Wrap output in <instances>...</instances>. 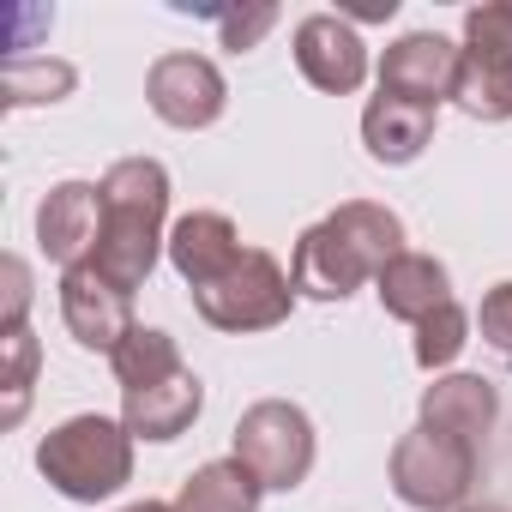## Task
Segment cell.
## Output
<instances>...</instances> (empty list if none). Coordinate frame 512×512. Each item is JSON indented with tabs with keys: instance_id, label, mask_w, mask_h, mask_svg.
Returning <instances> with one entry per match:
<instances>
[{
	"instance_id": "obj_27",
	"label": "cell",
	"mask_w": 512,
	"mask_h": 512,
	"mask_svg": "<svg viewBox=\"0 0 512 512\" xmlns=\"http://www.w3.org/2000/svg\"><path fill=\"white\" fill-rule=\"evenodd\" d=\"M121 512H175V506H163V500H133V506H121Z\"/></svg>"
},
{
	"instance_id": "obj_28",
	"label": "cell",
	"mask_w": 512,
	"mask_h": 512,
	"mask_svg": "<svg viewBox=\"0 0 512 512\" xmlns=\"http://www.w3.org/2000/svg\"><path fill=\"white\" fill-rule=\"evenodd\" d=\"M464 512H506V506H488V500H482V506H464Z\"/></svg>"
},
{
	"instance_id": "obj_20",
	"label": "cell",
	"mask_w": 512,
	"mask_h": 512,
	"mask_svg": "<svg viewBox=\"0 0 512 512\" xmlns=\"http://www.w3.org/2000/svg\"><path fill=\"white\" fill-rule=\"evenodd\" d=\"M109 368H115L121 392H145V386H163V380L187 374L181 368V344L169 332H157V326H133V338L109 356Z\"/></svg>"
},
{
	"instance_id": "obj_21",
	"label": "cell",
	"mask_w": 512,
	"mask_h": 512,
	"mask_svg": "<svg viewBox=\"0 0 512 512\" xmlns=\"http://www.w3.org/2000/svg\"><path fill=\"white\" fill-rule=\"evenodd\" d=\"M464 344H470V314H464L458 302H446V308H434V314L416 326V368H422V374H440L446 362H458Z\"/></svg>"
},
{
	"instance_id": "obj_1",
	"label": "cell",
	"mask_w": 512,
	"mask_h": 512,
	"mask_svg": "<svg viewBox=\"0 0 512 512\" xmlns=\"http://www.w3.org/2000/svg\"><path fill=\"white\" fill-rule=\"evenodd\" d=\"M404 247V223L398 211L374 205V199H350L338 205L326 223L302 229L296 241V260H290V278H296V296H314V302H344L356 296L362 284H374Z\"/></svg>"
},
{
	"instance_id": "obj_13",
	"label": "cell",
	"mask_w": 512,
	"mask_h": 512,
	"mask_svg": "<svg viewBox=\"0 0 512 512\" xmlns=\"http://www.w3.org/2000/svg\"><path fill=\"white\" fill-rule=\"evenodd\" d=\"M434 121H440L434 103H410V97L380 91V97H368V109H362V145H368L374 163H392V169H398V163H416V157L428 151Z\"/></svg>"
},
{
	"instance_id": "obj_15",
	"label": "cell",
	"mask_w": 512,
	"mask_h": 512,
	"mask_svg": "<svg viewBox=\"0 0 512 512\" xmlns=\"http://www.w3.org/2000/svg\"><path fill=\"white\" fill-rule=\"evenodd\" d=\"M205 410V386L199 374H175L163 386H145V392H121V422L133 440H181Z\"/></svg>"
},
{
	"instance_id": "obj_11",
	"label": "cell",
	"mask_w": 512,
	"mask_h": 512,
	"mask_svg": "<svg viewBox=\"0 0 512 512\" xmlns=\"http://www.w3.org/2000/svg\"><path fill=\"white\" fill-rule=\"evenodd\" d=\"M296 67L314 91L350 97L368 79V43L356 37V25L344 13H314L296 25Z\"/></svg>"
},
{
	"instance_id": "obj_7",
	"label": "cell",
	"mask_w": 512,
	"mask_h": 512,
	"mask_svg": "<svg viewBox=\"0 0 512 512\" xmlns=\"http://www.w3.org/2000/svg\"><path fill=\"white\" fill-rule=\"evenodd\" d=\"M145 103H151L157 121L181 127V133H199L223 115L229 85L205 55H157L151 73H145Z\"/></svg>"
},
{
	"instance_id": "obj_16",
	"label": "cell",
	"mask_w": 512,
	"mask_h": 512,
	"mask_svg": "<svg viewBox=\"0 0 512 512\" xmlns=\"http://www.w3.org/2000/svg\"><path fill=\"white\" fill-rule=\"evenodd\" d=\"M374 296H380V308L392 320L422 326L434 308L452 302V278H446V266L434 260V253H398V260L374 278Z\"/></svg>"
},
{
	"instance_id": "obj_12",
	"label": "cell",
	"mask_w": 512,
	"mask_h": 512,
	"mask_svg": "<svg viewBox=\"0 0 512 512\" xmlns=\"http://www.w3.org/2000/svg\"><path fill=\"white\" fill-rule=\"evenodd\" d=\"M241 235H235V223L223 217V211H187V217H175V229H169V266L181 272V284H193V290H211L235 260H241Z\"/></svg>"
},
{
	"instance_id": "obj_19",
	"label": "cell",
	"mask_w": 512,
	"mask_h": 512,
	"mask_svg": "<svg viewBox=\"0 0 512 512\" xmlns=\"http://www.w3.org/2000/svg\"><path fill=\"white\" fill-rule=\"evenodd\" d=\"M73 85H79L73 61H55V55H7V67H0V103L7 109L61 103L73 97Z\"/></svg>"
},
{
	"instance_id": "obj_10",
	"label": "cell",
	"mask_w": 512,
	"mask_h": 512,
	"mask_svg": "<svg viewBox=\"0 0 512 512\" xmlns=\"http://www.w3.org/2000/svg\"><path fill=\"white\" fill-rule=\"evenodd\" d=\"M97 241H103V187L91 181L49 187V199L37 205V247L61 272H79L97 260Z\"/></svg>"
},
{
	"instance_id": "obj_18",
	"label": "cell",
	"mask_w": 512,
	"mask_h": 512,
	"mask_svg": "<svg viewBox=\"0 0 512 512\" xmlns=\"http://www.w3.org/2000/svg\"><path fill=\"white\" fill-rule=\"evenodd\" d=\"M452 103H458L470 121H512V55L464 49V67H458V91H452Z\"/></svg>"
},
{
	"instance_id": "obj_25",
	"label": "cell",
	"mask_w": 512,
	"mask_h": 512,
	"mask_svg": "<svg viewBox=\"0 0 512 512\" xmlns=\"http://www.w3.org/2000/svg\"><path fill=\"white\" fill-rule=\"evenodd\" d=\"M476 326H482V344H488V350L512 368V284H494V290L482 296Z\"/></svg>"
},
{
	"instance_id": "obj_24",
	"label": "cell",
	"mask_w": 512,
	"mask_h": 512,
	"mask_svg": "<svg viewBox=\"0 0 512 512\" xmlns=\"http://www.w3.org/2000/svg\"><path fill=\"white\" fill-rule=\"evenodd\" d=\"M211 19H217L223 49H235V55H241V49H253V43H260V37L278 25V7H266V0H260V7H241V13L229 7V13H211Z\"/></svg>"
},
{
	"instance_id": "obj_23",
	"label": "cell",
	"mask_w": 512,
	"mask_h": 512,
	"mask_svg": "<svg viewBox=\"0 0 512 512\" xmlns=\"http://www.w3.org/2000/svg\"><path fill=\"white\" fill-rule=\"evenodd\" d=\"M464 49L512 55V0H482V7L464 13Z\"/></svg>"
},
{
	"instance_id": "obj_5",
	"label": "cell",
	"mask_w": 512,
	"mask_h": 512,
	"mask_svg": "<svg viewBox=\"0 0 512 512\" xmlns=\"http://www.w3.org/2000/svg\"><path fill=\"white\" fill-rule=\"evenodd\" d=\"M193 308L217 332H272L296 308V278L272 260L266 247H247L211 290H193Z\"/></svg>"
},
{
	"instance_id": "obj_14",
	"label": "cell",
	"mask_w": 512,
	"mask_h": 512,
	"mask_svg": "<svg viewBox=\"0 0 512 512\" xmlns=\"http://www.w3.org/2000/svg\"><path fill=\"white\" fill-rule=\"evenodd\" d=\"M494 416H500V392L482 380V374H440L428 392H422V422L440 428V434H458L464 446L482 452V440L494 434Z\"/></svg>"
},
{
	"instance_id": "obj_4",
	"label": "cell",
	"mask_w": 512,
	"mask_h": 512,
	"mask_svg": "<svg viewBox=\"0 0 512 512\" xmlns=\"http://www.w3.org/2000/svg\"><path fill=\"white\" fill-rule=\"evenodd\" d=\"M482 452L464 446L458 434H440L428 422H416L398 446H392V488L404 506L416 512H464L470 506V482H476Z\"/></svg>"
},
{
	"instance_id": "obj_8",
	"label": "cell",
	"mask_w": 512,
	"mask_h": 512,
	"mask_svg": "<svg viewBox=\"0 0 512 512\" xmlns=\"http://www.w3.org/2000/svg\"><path fill=\"white\" fill-rule=\"evenodd\" d=\"M458 67H464V49L440 31H410L398 43H386L380 55V91L392 97H410V103H452L458 91Z\"/></svg>"
},
{
	"instance_id": "obj_17",
	"label": "cell",
	"mask_w": 512,
	"mask_h": 512,
	"mask_svg": "<svg viewBox=\"0 0 512 512\" xmlns=\"http://www.w3.org/2000/svg\"><path fill=\"white\" fill-rule=\"evenodd\" d=\"M260 476H253L235 452L229 458H211V464H199L187 482H181V494H175V512H260Z\"/></svg>"
},
{
	"instance_id": "obj_3",
	"label": "cell",
	"mask_w": 512,
	"mask_h": 512,
	"mask_svg": "<svg viewBox=\"0 0 512 512\" xmlns=\"http://www.w3.org/2000/svg\"><path fill=\"white\" fill-rule=\"evenodd\" d=\"M37 470L49 476L55 494H67L79 506H97V500H109L133 482V434L115 416H67L61 428L43 434Z\"/></svg>"
},
{
	"instance_id": "obj_9",
	"label": "cell",
	"mask_w": 512,
	"mask_h": 512,
	"mask_svg": "<svg viewBox=\"0 0 512 512\" xmlns=\"http://www.w3.org/2000/svg\"><path fill=\"white\" fill-rule=\"evenodd\" d=\"M61 320L79 350L115 356L133 338V296L115 290L97 266H79V272H61Z\"/></svg>"
},
{
	"instance_id": "obj_26",
	"label": "cell",
	"mask_w": 512,
	"mask_h": 512,
	"mask_svg": "<svg viewBox=\"0 0 512 512\" xmlns=\"http://www.w3.org/2000/svg\"><path fill=\"white\" fill-rule=\"evenodd\" d=\"M0 278H7V320H0V332H19V326H25V314H31V266L7 253Z\"/></svg>"
},
{
	"instance_id": "obj_2",
	"label": "cell",
	"mask_w": 512,
	"mask_h": 512,
	"mask_svg": "<svg viewBox=\"0 0 512 512\" xmlns=\"http://www.w3.org/2000/svg\"><path fill=\"white\" fill-rule=\"evenodd\" d=\"M103 241H97V272L115 290H145L157 247H163V217H169V169L157 157H121L103 181Z\"/></svg>"
},
{
	"instance_id": "obj_6",
	"label": "cell",
	"mask_w": 512,
	"mask_h": 512,
	"mask_svg": "<svg viewBox=\"0 0 512 512\" xmlns=\"http://www.w3.org/2000/svg\"><path fill=\"white\" fill-rule=\"evenodd\" d=\"M235 458L260 476V488H302L308 470H314V422L302 404L290 398H260L247 404L241 422H235Z\"/></svg>"
},
{
	"instance_id": "obj_22",
	"label": "cell",
	"mask_w": 512,
	"mask_h": 512,
	"mask_svg": "<svg viewBox=\"0 0 512 512\" xmlns=\"http://www.w3.org/2000/svg\"><path fill=\"white\" fill-rule=\"evenodd\" d=\"M0 350H7V416L0 422H25V410H31V380H37V338H31V326H19V332H0Z\"/></svg>"
}]
</instances>
